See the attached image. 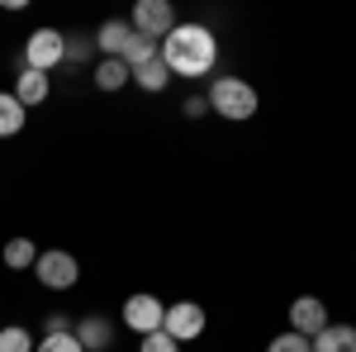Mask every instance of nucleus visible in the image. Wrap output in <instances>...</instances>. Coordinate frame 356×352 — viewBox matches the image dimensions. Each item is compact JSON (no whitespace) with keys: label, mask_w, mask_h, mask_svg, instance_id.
I'll list each match as a JSON object with an SVG mask.
<instances>
[{"label":"nucleus","mask_w":356,"mask_h":352,"mask_svg":"<svg viewBox=\"0 0 356 352\" xmlns=\"http://www.w3.org/2000/svg\"><path fill=\"white\" fill-rule=\"evenodd\" d=\"M162 62L171 67V77H209L219 67V38L209 24H176L162 38Z\"/></svg>","instance_id":"1"},{"label":"nucleus","mask_w":356,"mask_h":352,"mask_svg":"<svg viewBox=\"0 0 356 352\" xmlns=\"http://www.w3.org/2000/svg\"><path fill=\"white\" fill-rule=\"evenodd\" d=\"M204 100H209V114H219L228 124H247L257 114V86L243 82V77H214Z\"/></svg>","instance_id":"2"},{"label":"nucleus","mask_w":356,"mask_h":352,"mask_svg":"<svg viewBox=\"0 0 356 352\" xmlns=\"http://www.w3.org/2000/svg\"><path fill=\"white\" fill-rule=\"evenodd\" d=\"M124 62H129V82H134L138 91L157 95V91L171 86V67L162 62V43H152V38H134L129 53H124Z\"/></svg>","instance_id":"3"},{"label":"nucleus","mask_w":356,"mask_h":352,"mask_svg":"<svg viewBox=\"0 0 356 352\" xmlns=\"http://www.w3.org/2000/svg\"><path fill=\"white\" fill-rule=\"evenodd\" d=\"M33 276H38L43 291H72V286L81 281V262H76L72 252H62V247H48V252H38Z\"/></svg>","instance_id":"4"},{"label":"nucleus","mask_w":356,"mask_h":352,"mask_svg":"<svg viewBox=\"0 0 356 352\" xmlns=\"http://www.w3.org/2000/svg\"><path fill=\"white\" fill-rule=\"evenodd\" d=\"M24 67H33V72H53V67H62V53H67V33L62 29H33L24 38Z\"/></svg>","instance_id":"5"},{"label":"nucleus","mask_w":356,"mask_h":352,"mask_svg":"<svg viewBox=\"0 0 356 352\" xmlns=\"http://www.w3.org/2000/svg\"><path fill=\"white\" fill-rule=\"evenodd\" d=\"M204 328H209V314H204L200 300H176V305H166V319H162L166 338H176V343H195Z\"/></svg>","instance_id":"6"},{"label":"nucleus","mask_w":356,"mask_h":352,"mask_svg":"<svg viewBox=\"0 0 356 352\" xmlns=\"http://www.w3.org/2000/svg\"><path fill=\"white\" fill-rule=\"evenodd\" d=\"M129 24H134L138 38H152V43H162L171 29L181 24L176 20V10H171V0H138L134 15H129Z\"/></svg>","instance_id":"7"},{"label":"nucleus","mask_w":356,"mask_h":352,"mask_svg":"<svg viewBox=\"0 0 356 352\" xmlns=\"http://www.w3.org/2000/svg\"><path fill=\"white\" fill-rule=\"evenodd\" d=\"M124 328L129 333H138V338H147V333H157L162 328V319H166V300H157L152 291H138V296H129L124 300Z\"/></svg>","instance_id":"8"},{"label":"nucleus","mask_w":356,"mask_h":352,"mask_svg":"<svg viewBox=\"0 0 356 352\" xmlns=\"http://www.w3.org/2000/svg\"><path fill=\"white\" fill-rule=\"evenodd\" d=\"M332 319H328V305L318 296H300L290 305V333H300V338H314V333H323Z\"/></svg>","instance_id":"9"},{"label":"nucleus","mask_w":356,"mask_h":352,"mask_svg":"<svg viewBox=\"0 0 356 352\" xmlns=\"http://www.w3.org/2000/svg\"><path fill=\"white\" fill-rule=\"evenodd\" d=\"M72 333H76V343H81L86 352H110L114 348V324L105 319V314H86V319H76Z\"/></svg>","instance_id":"10"},{"label":"nucleus","mask_w":356,"mask_h":352,"mask_svg":"<svg viewBox=\"0 0 356 352\" xmlns=\"http://www.w3.org/2000/svg\"><path fill=\"white\" fill-rule=\"evenodd\" d=\"M134 38H138V33H134L129 20H105V24L95 29V53H100V57H124Z\"/></svg>","instance_id":"11"},{"label":"nucleus","mask_w":356,"mask_h":352,"mask_svg":"<svg viewBox=\"0 0 356 352\" xmlns=\"http://www.w3.org/2000/svg\"><path fill=\"white\" fill-rule=\"evenodd\" d=\"M48 95H53V77H48V72H33V67H24V72L15 77V100H19L24 109H38Z\"/></svg>","instance_id":"12"},{"label":"nucleus","mask_w":356,"mask_h":352,"mask_svg":"<svg viewBox=\"0 0 356 352\" xmlns=\"http://www.w3.org/2000/svg\"><path fill=\"white\" fill-rule=\"evenodd\" d=\"M314 352H356V324H328L323 333L309 338Z\"/></svg>","instance_id":"13"},{"label":"nucleus","mask_w":356,"mask_h":352,"mask_svg":"<svg viewBox=\"0 0 356 352\" xmlns=\"http://www.w3.org/2000/svg\"><path fill=\"white\" fill-rule=\"evenodd\" d=\"M129 82V62L124 57H100L95 62V91H124Z\"/></svg>","instance_id":"14"},{"label":"nucleus","mask_w":356,"mask_h":352,"mask_svg":"<svg viewBox=\"0 0 356 352\" xmlns=\"http://www.w3.org/2000/svg\"><path fill=\"white\" fill-rule=\"evenodd\" d=\"M24 119H29V109L15 100V91H0V138L24 134Z\"/></svg>","instance_id":"15"},{"label":"nucleus","mask_w":356,"mask_h":352,"mask_svg":"<svg viewBox=\"0 0 356 352\" xmlns=\"http://www.w3.org/2000/svg\"><path fill=\"white\" fill-rule=\"evenodd\" d=\"M0 262L10 271H33V262H38V247L29 243V238H10V243L0 247Z\"/></svg>","instance_id":"16"},{"label":"nucleus","mask_w":356,"mask_h":352,"mask_svg":"<svg viewBox=\"0 0 356 352\" xmlns=\"http://www.w3.org/2000/svg\"><path fill=\"white\" fill-rule=\"evenodd\" d=\"M95 33H81V29H76V33H67V53H62V62H67V67H86V62H95Z\"/></svg>","instance_id":"17"},{"label":"nucleus","mask_w":356,"mask_h":352,"mask_svg":"<svg viewBox=\"0 0 356 352\" xmlns=\"http://www.w3.org/2000/svg\"><path fill=\"white\" fill-rule=\"evenodd\" d=\"M0 352H33V333L24 324H0Z\"/></svg>","instance_id":"18"},{"label":"nucleus","mask_w":356,"mask_h":352,"mask_svg":"<svg viewBox=\"0 0 356 352\" xmlns=\"http://www.w3.org/2000/svg\"><path fill=\"white\" fill-rule=\"evenodd\" d=\"M33 352H86V348L76 343V333H43L33 343Z\"/></svg>","instance_id":"19"},{"label":"nucleus","mask_w":356,"mask_h":352,"mask_svg":"<svg viewBox=\"0 0 356 352\" xmlns=\"http://www.w3.org/2000/svg\"><path fill=\"white\" fill-rule=\"evenodd\" d=\"M266 352H314V348H309V338H300V333L285 328V333H275L271 343H266Z\"/></svg>","instance_id":"20"},{"label":"nucleus","mask_w":356,"mask_h":352,"mask_svg":"<svg viewBox=\"0 0 356 352\" xmlns=\"http://www.w3.org/2000/svg\"><path fill=\"white\" fill-rule=\"evenodd\" d=\"M138 352H181V343H176V338H166L162 328H157V333L138 338Z\"/></svg>","instance_id":"21"},{"label":"nucleus","mask_w":356,"mask_h":352,"mask_svg":"<svg viewBox=\"0 0 356 352\" xmlns=\"http://www.w3.org/2000/svg\"><path fill=\"white\" fill-rule=\"evenodd\" d=\"M181 114H186V119H204V114H209V100H204V95H186Z\"/></svg>","instance_id":"22"},{"label":"nucleus","mask_w":356,"mask_h":352,"mask_svg":"<svg viewBox=\"0 0 356 352\" xmlns=\"http://www.w3.org/2000/svg\"><path fill=\"white\" fill-rule=\"evenodd\" d=\"M48 333H72V319H67V314H48Z\"/></svg>","instance_id":"23"}]
</instances>
